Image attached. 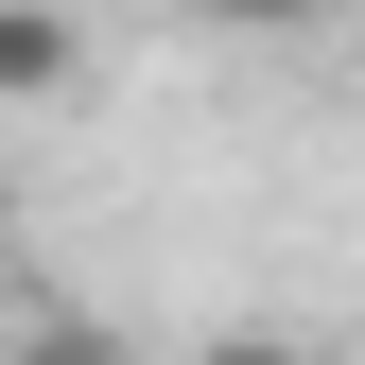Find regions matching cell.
<instances>
[{"instance_id": "6da1fadb", "label": "cell", "mask_w": 365, "mask_h": 365, "mask_svg": "<svg viewBox=\"0 0 365 365\" xmlns=\"http://www.w3.org/2000/svg\"><path fill=\"white\" fill-rule=\"evenodd\" d=\"M0 87H18V105L70 87V18H53V0H0Z\"/></svg>"}, {"instance_id": "7a4b0ae2", "label": "cell", "mask_w": 365, "mask_h": 365, "mask_svg": "<svg viewBox=\"0 0 365 365\" xmlns=\"http://www.w3.org/2000/svg\"><path fill=\"white\" fill-rule=\"evenodd\" d=\"M0 365H140V348H122V331H87V313H35Z\"/></svg>"}, {"instance_id": "3957f363", "label": "cell", "mask_w": 365, "mask_h": 365, "mask_svg": "<svg viewBox=\"0 0 365 365\" xmlns=\"http://www.w3.org/2000/svg\"><path fill=\"white\" fill-rule=\"evenodd\" d=\"M192 18H226V35H313L331 0H192Z\"/></svg>"}, {"instance_id": "277c9868", "label": "cell", "mask_w": 365, "mask_h": 365, "mask_svg": "<svg viewBox=\"0 0 365 365\" xmlns=\"http://www.w3.org/2000/svg\"><path fill=\"white\" fill-rule=\"evenodd\" d=\"M192 365H313V348H279V331H226V348H192Z\"/></svg>"}]
</instances>
